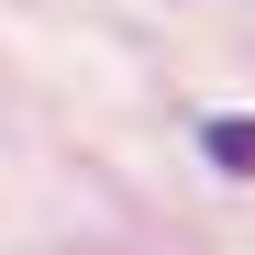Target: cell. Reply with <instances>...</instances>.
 I'll return each mask as SVG.
<instances>
[{
	"label": "cell",
	"instance_id": "cell-1",
	"mask_svg": "<svg viewBox=\"0 0 255 255\" xmlns=\"http://www.w3.org/2000/svg\"><path fill=\"white\" fill-rule=\"evenodd\" d=\"M200 155L222 166V178H255V122H233V111H222V122H200Z\"/></svg>",
	"mask_w": 255,
	"mask_h": 255
}]
</instances>
